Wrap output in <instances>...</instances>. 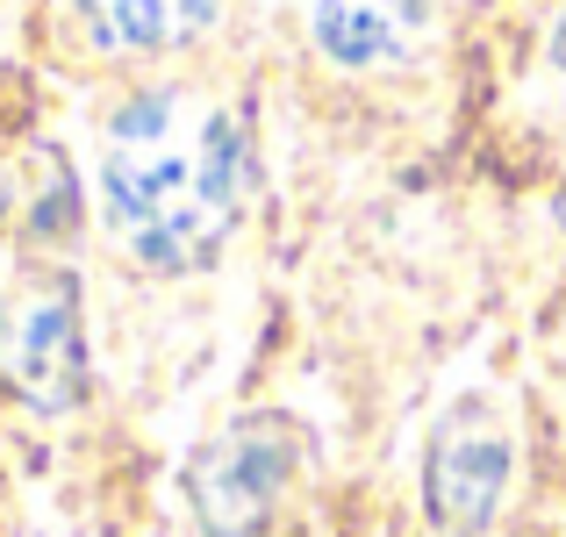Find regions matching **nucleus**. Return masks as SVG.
<instances>
[{"label":"nucleus","mask_w":566,"mask_h":537,"mask_svg":"<svg viewBox=\"0 0 566 537\" xmlns=\"http://www.w3.org/2000/svg\"><path fill=\"white\" fill-rule=\"evenodd\" d=\"M251 193V137L230 101L201 86H151L108 115L101 208L115 244L151 273H193L230 244Z\"/></svg>","instance_id":"1"},{"label":"nucleus","mask_w":566,"mask_h":537,"mask_svg":"<svg viewBox=\"0 0 566 537\" xmlns=\"http://www.w3.org/2000/svg\"><path fill=\"white\" fill-rule=\"evenodd\" d=\"M294 473H302V430L273 409H251L187 459V509L208 537H259L280 516Z\"/></svg>","instance_id":"2"},{"label":"nucleus","mask_w":566,"mask_h":537,"mask_svg":"<svg viewBox=\"0 0 566 537\" xmlns=\"http://www.w3.org/2000/svg\"><path fill=\"white\" fill-rule=\"evenodd\" d=\"M559 222H566V193H559Z\"/></svg>","instance_id":"8"},{"label":"nucleus","mask_w":566,"mask_h":537,"mask_svg":"<svg viewBox=\"0 0 566 537\" xmlns=\"http://www.w3.org/2000/svg\"><path fill=\"white\" fill-rule=\"evenodd\" d=\"M108 51H180L222 14V0H80Z\"/></svg>","instance_id":"6"},{"label":"nucleus","mask_w":566,"mask_h":537,"mask_svg":"<svg viewBox=\"0 0 566 537\" xmlns=\"http://www.w3.org/2000/svg\"><path fill=\"white\" fill-rule=\"evenodd\" d=\"M510 473H516V438L488 401H459L452 415L438 423L423 459V509L438 530H488L510 495Z\"/></svg>","instance_id":"3"},{"label":"nucleus","mask_w":566,"mask_h":537,"mask_svg":"<svg viewBox=\"0 0 566 537\" xmlns=\"http://www.w3.org/2000/svg\"><path fill=\"white\" fill-rule=\"evenodd\" d=\"M8 372L36 409H72L86 394V337H80V294L65 280H43L8 316Z\"/></svg>","instance_id":"4"},{"label":"nucleus","mask_w":566,"mask_h":537,"mask_svg":"<svg viewBox=\"0 0 566 537\" xmlns=\"http://www.w3.org/2000/svg\"><path fill=\"white\" fill-rule=\"evenodd\" d=\"M553 57H559V72H566V14H559V29H553Z\"/></svg>","instance_id":"7"},{"label":"nucleus","mask_w":566,"mask_h":537,"mask_svg":"<svg viewBox=\"0 0 566 537\" xmlns=\"http://www.w3.org/2000/svg\"><path fill=\"white\" fill-rule=\"evenodd\" d=\"M302 14L331 65L374 72L416 51V36L430 22V0H302Z\"/></svg>","instance_id":"5"}]
</instances>
